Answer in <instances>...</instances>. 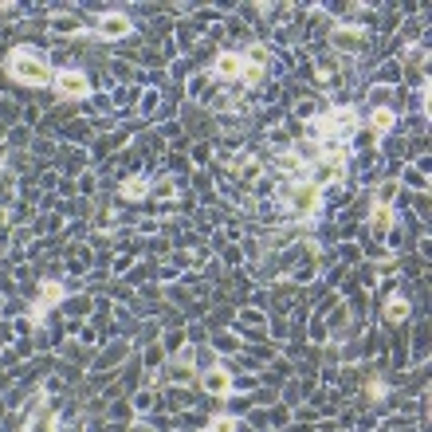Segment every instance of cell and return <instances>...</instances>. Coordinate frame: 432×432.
Segmentation results:
<instances>
[{
  "label": "cell",
  "instance_id": "3957f363",
  "mask_svg": "<svg viewBox=\"0 0 432 432\" xmlns=\"http://www.w3.org/2000/svg\"><path fill=\"white\" fill-rule=\"evenodd\" d=\"M55 95L60 98H87L91 95V83H87L83 71H60L55 75Z\"/></svg>",
  "mask_w": 432,
  "mask_h": 432
},
{
  "label": "cell",
  "instance_id": "8fae6325",
  "mask_svg": "<svg viewBox=\"0 0 432 432\" xmlns=\"http://www.w3.org/2000/svg\"><path fill=\"white\" fill-rule=\"evenodd\" d=\"M232 429H236V420L232 417H216L213 424H208V432H232Z\"/></svg>",
  "mask_w": 432,
  "mask_h": 432
},
{
  "label": "cell",
  "instance_id": "52a82bcc",
  "mask_svg": "<svg viewBox=\"0 0 432 432\" xmlns=\"http://www.w3.org/2000/svg\"><path fill=\"white\" fill-rule=\"evenodd\" d=\"M39 291H44V299H39L36 314H32L36 323H39V318H44V314L51 311V303H55V299H60V295H63V287H60V283H44V287H39Z\"/></svg>",
  "mask_w": 432,
  "mask_h": 432
},
{
  "label": "cell",
  "instance_id": "5b68a950",
  "mask_svg": "<svg viewBox=\"0 0 432 432\" xmlns=\"http://www.w3.org/2000/svg\"><path fill=\"white\" fill-rule=\"evenodd\" d=\"M204 389H208L213 397H224L232 389V373L228 370H208L204 373Z\"/></svg>",
  "mask_w": 432,
  "mask_h": 432
},
{
  "label": "cell",
  "instance_id": "6da1fadb",
  "mask_svg": "<svg viewBox=\"0 0 432 432\" xmlns=\"http://www.w3.org/2000/svg\"><path fill=\"white\" fill-rule=\"evenodd\" d=\"M267 67V48H248V51H224L220 60L213 63V75L220 79H232V83H255Z\"/></svg>",
  "mask_w": 432,
  "mask_h": 432
},
{
  "label": "cell",
  "instance_id": "8992f818",
  "mask_svg": "<svg viewBox=\"0 0 432 432\" xmlns=\"http://www.w3.org/2000/svg\"><path fill=\"white\" fill-rule=\"evenodd\" d=\"M385 318H389V323H405L408 318V299L405 295H389V303H385Z\"/></svg>",
  "mask_w": 432,
  "mask_h": 432
},
{
  "label": "cell",
  "instance_id": "7a4b0ae2",
  "mask_svg": "<svg viewBox=\"0 0 432 432\" xmlns=\"http://www.w3.org/2000/svg\"><path fill=\"white\" fill-rule=\"evenodd\" d=\"M4 67H8V75H12L16 83H24V87H48L51 83L48 60H44L39 51H32V48H16Z\"/></svg>",
  "mask_w": 432,
  "mask_h": 432
},
{
  "label": "cell",
  "instance_id": "9c48e42d",
  "mask_svg": "<svg viewBox=\"0 0 432 432\" xmlns=\"http://www.w3.org/2000/svg\"><path fill=\"white\" fill-rule=\"evenodd\" d=\"M145 192H150V181L145 177H130V185H122V197H130V201H138Z\"/></svg>",
  "mask_w": 432,
  "mask_h": 432
},
{
  "label": "cell",
  "instance_id": "277c9868",
  "mask_svg": "<svg viewBox=\"0 0 432 432\" xmlns=\"http://www.w3.org/2000/svg\"><path fill=\"white\" fill-rule=\"evenodd\" d=\"M130 28H134V24H130L122 12H107V16L95 24V36H98V39H126V36H130Z\"/></svg>",
  "mask_w": 432,
  "mask_h": 432
},
{
  "label": "cell",
  "instance_id": "30bf717a",
  "mask_svg": "<svg viewBox=\"0 0 432 432\" xmlns=\"http://www.w3.org/2000/svg\"><path fill=\"white\" fill-rule=\"evenodd\" d=\"M55 429V417L51 413H39L36 420H28V432H51Z\"/></svg>",
  "mask_w": 432,
  "mask_h": 432
},
{
  "label": "cell",
  "instance_id": "ba28073f",
  "mask_svg": "<svg viewBox=\"0 0 432 432\" xmlns=\"http://www.w3.org/2000/svg\"><path fill=\"white\" fill-rule=\"evenodd\" d=\"M370 130L373 134H389V130H393V110H373V114H370Z\"/></svg>",
  "mask_w": 432,
  "mask_h": 432
}]
</instances>
